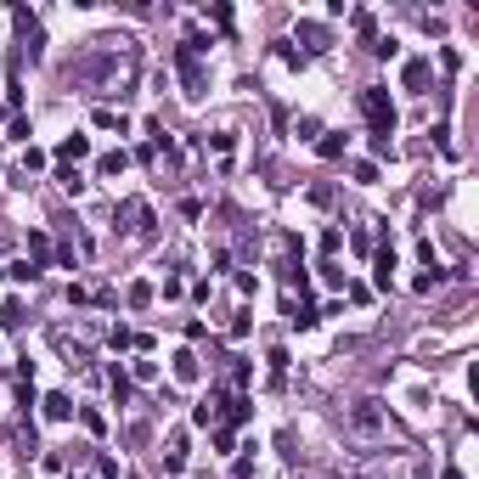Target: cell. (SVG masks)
Here are the masks:
<instances>
[{"instance_id":"cell-9","label":"cell","mask_w":479,"mask_h":479,"mask_svg":"<svg viewBox=\"0 0 479 479\" xmlns=\"http://www.w3.org/2000/svg\"><path fill=\"white\" fill-rule=\"evenodd\" d=\"M40 406H45V417H51V423H68V417H74V400L63 395V389H57V395H45Z\"/></svg>"},{"instance_id":"cell-14","label":"cell","mask_w":479,"mask_h":479,"mask_svg":"<svg viewBox=\"0 0 479 479\" xmlns=\"http://www.w3.org/2000/svg\"><path fill=\"white\" fill-rule=\"evenodd\" d=\"M124 299H130V311H147V305H153V282H130Z\"/></svg>"},{"instance_id":"cell-15","label":"cell","mask_w":479,"mask_h":479,"mask_svg":"<svg viewBox=\"0 0 479 479\" xmlns=\"http://www.w3.org/2000/svg\"><path fill=\"white\" fill-rule=\"evenodd\" d=\"M107 384H113V400H119V406L130 400V372H124V367H113V372H107Z\"/></svg>"},{"instance_id":"cell-19","label":"cell","mask_w":479,"mask_h":479,"mask_svg":"<svg viewBox=\"0 0 479 479\" xmlns=\"http://www.w3.org/2000/svg\"><path fill=\"white\" fill-rule=\"evenodd\" d=\"M124 163H130V158H124V153H102V163H96V169H102V175H119Z\"/></svg>"},{"instance_id":"cell-1","label":"cell","mask_w":479,"mask_h":479,"mask_svg":"<svg viewBox=\"0 0 479 479\" xmlns=\"http://www.w3.org/2000/svg\"><path fill=\"white\" fill-rule=\"evenodd\" d=\"M361 113H367L372 136H389V130H395V102H389L384 85H367V90H361Z\"/></svg>"},{"instance_id":"cell-5","label":"cell","mask_w":479,"mask_h":479,"mask_svg":"<svg viewBox=\"0 0 479 479\" xmlns=\"http://www.w3.org/2000/svg\"><path fill=\"white\" fill-rule=\"evenodd\" d=\"M355 429H361V434H378V429H384V411H378V400H361V406H355Z\"/></svg>"},{"instance_id":"cell-20","label":"cell","mask_w":479,"mask_h":479,"mask_svg":"<svg viewBox=\"0 0 479 479\" xmlns=\"http://www.w3.org/2000/svg\"><path fill=\"white\" fill-rule=\"evenodd\" d=\"M80 423L90 429V434H107V417H102V411H80Z\"/></svg>"},{"instance_id":"cell-8","label":"cell","mask_w":479,"mask_h":479,"mask_svg":"<svg viewBox=\"0 0 479 479\" xmlns=\"http://www.w3.org/2000/svg\"><path fill=\"white\" fill-rule=\"evenodd\" d=\"M400 80H406V90H423V85H429V57H411V63L400 68Z\"/></svg>"},{"instance_id":"cell-23","label":"cell","mask_w":479,"mask_h":479,"mask_svg":"<svg viewBox=\"0 0 479 479\" xmlns=\"http://www.w3.org/2000/svg\"><path fill=\"white\" fill-rule=\"evenodd\" d=\"M0 327H23V305H17V299H11L6 311H0Z\"/></svg>"},{"instance_id":"cell-17","label":"cell","mask_w":479,"mask_h":479,"mask_svg":"<svg viewBox=\"0 0 479 479\" xmlns=\"http://www.w3.org/2000/svg\"><path fill=\"white\" fill-rule=\"evenodd\" d=\"M248 406H254L248 395H232L226 400V423H248Z\"/></svg>"},{"instance_id":"cell-13","label":"cell","mask_w":479,"mask_h":479,"mask_svg":"<svg viewBox=\"0 0 479 479\" xmlns=\"http://www.w3.org/2000/svg\"><path fill=\"white\" fill-rule=\"evenodd\" d=\"M6 276H11V282H34V276H40V265H34V259H11V265H6Z\"/></svg>"},{"instance_id":"cell-18","label":"cell","mask_w":479,"mask_h":479,"mask_svg":"<svg viewBox=\"0 0 479 479\" xmlns=\"http://www.w3.org/2000/svg\"><path fill=\"white\" fill-rule=\"evenodd\" d=\"M96 124H102V130H119V136L130 130V124H124V113H113V107H96Z\"/></svg>"},{"instance_id":"cell-4","label":"cell","mask_w":479,"mask_h":479,"mask_svg":"<svg viewBox=\"0 0 479 479\" xmlns=\"http://www.w3.org/2000/svg\"><path fill=\"white\" fill-rule=\"evenodd\" d=\"M80 158H90V136H68V141L57 147V163H63V169H74Z\"/></svg>"},{"instance_id":"cell-12","label":"cell","mask_w":479,"mask_h":479,"mask_svg":"<svg viewBox=\"0 0 479 479\" xmlns=\"http://www.w3.org/2000/svg\"><path fill=\"white\" fill-rule=\"evenodd\" d=\"M316 153H321V158H344V136H338V130H321Z\"/></svg>"},{"instance_id":"cell-24","label":"cell","mask_w":479,"mask_h":479,"mask_svg":"<svg viewBox=\"0 0 479 479\" xmlns=\"http://www.w3.org/2000/svg\"><path fill=\"white\" fill-rule=\"evenodd\" d=\"M209 147H215V153L226 158V153H232V130H215V136H209Z\"/></svg>"},{"instance_id":"cell-16","label":"cell","mask_w":479,"mask_h":479,"mask_svg":"<svg viewBox=\"0 0 479 479\" xmlns=\"http://www.w3.org/2000/svg\"><path fill=\"white\" fill-rule=\"evenodd\" d=\"M45 254H51V237H45V232H28V259L45 265Z\"/></svg>"},{"instance_id":"cell-25","label":"cell","mask_w":479,"mask_h":479,"mask_svg":"<svg viewBox=\"0 0 479 479\" xmlns=\"http://www.w3.org/2000/svg\"><path fill=\"white\" fill-rule=\"evenodd\" d=\"M440 479H463V474H457V468H446V474H440Z\"/></svg>"},{"instance_id":"cell-7","label":"cell","mask_w":479,"mask_h":479,"mask_svg":"<svg viewBox=\"0 0 479 479\" xmlns=\"http://www.w3.org/2000/svg\"><path fill=\"white\" fill-rule=\"evenodd\" d=\"M198 378H203L198 355H192V350H181V355H175V384H198Z\"/></svg>"},{"instance_id":"cell-6","label":"cell","mask_w":479,"mask_h":479,"mask_svg":"<svg viewBox=\"0 0 479 479\" xmlns=\"http://www.w3.org/2000/svg\"><path fill=\"white\" fill-rule=\"evenodd\" d=\"M288 321H294V327H299V333H311V327H316V311H311V305H305V299H294V294H288Z\"/></svg>"},{"instance_id":"cell-11","label":"cell","mask_w":479,"mask_h":479,"mask_svg":"<svg viewBox=\"0 0 479 479\" xmlns=\"http://www.w3.org/2000/svg\"><path fill=\"white\" fill-rule=\"evenodd\" d=\"M215 417H220V406H215V395L192 406V423H198V429H215Z\"/></svg>"},{"instance_id":"cell-3","label":"cell","mask_w":479,"mask_h":479,"mask_svg":"<svg viewBox=\"0 0 479 479\" xmlns=\"http://www.w3.org/2000/svg\"><path fill=\"white\" fill-rule=\"evenodd\" d=\"M119 215L130 220V232H136V237H147V232H153V209H147L141 198H130V203H119Z\"/></svg>"},{"instance_id":"cell-21","label":"cell","mask_w":479,"mask_h":479,"mask_svg":"<svg viewBox=\"0 0 479 479\" xmlns=\"http://www.w3.org/2000/svg\"><path fill=\"white\" fill-rule=\"evenodd\" d=\"M28 169H45V153H40V147H28V153H23V181H28Z\"/></svg>"},{"instance_id":"cell-2","label":"cell","mask_w":479,"mask_h":479,"mask_svg":"<svg viewBox=\"0 0 479 479\" xmlns=\"http://www.w3.org/2000/svg\"><path fill=\"white\" fill-rule=\"evenodd\" d=\"M203 51H192V45H175V68H181V80H186V96H203V63H198Z\"/></svg>"},{"instance_id":"cell-10","label":"cell","mask_w":479,"mask_h":479,"mask_svg":"<svg viewBox=\"0 0 479 479\" xmlns=\"http://www.w3.org/2000/svg\"><path fill=\"white\" fill-rule=\"evenodd\" d=\"M299 40L305 51H327V23H299Z\"/></svg>"},{"instance_id":"cell-22","label":"cell","mask_w":479,"mask_h":479,"mask_svg":"<svg viewBox=\"0 0 479 479\" xmlns=\"http://www.w3.org/2000/svg\"><path fill=\"white\" fill-rule=\"evenodd\" d=\"M338 248H344V232H333V226H327V232H321V254H338Z\"/></svg>"}]
</instances>
